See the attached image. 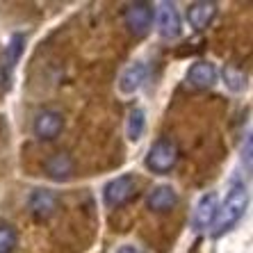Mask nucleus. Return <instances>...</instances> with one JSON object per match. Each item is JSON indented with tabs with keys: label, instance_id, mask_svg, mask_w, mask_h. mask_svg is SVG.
Here are the masks:
<instances>
[{
	"label": "nucleus",
	"instance_id": "obj_1",
	"mask_svg": "<svg viewBox=\"0 0 253 253\" xmlns=\"http://www.w3.org/2000/svg\"><path fill=\"white\" fill-rule=\"evenodd\" d=\"M249 208V189L244 183L240 180H233L226 192V199L224 203L219 206L217 210V219H214V230H212V237H221L224 233L233 230L237 224H240V219L244 217V212Z\"/></svg>",
	"mask_w": 253,
	"mask_h": 253
},
{
	"label": "nucleus",
	"instance_id": "obj_2",
	"mask_svg": "<svg viewBox=\"0 0 253 253\" xmlns=\"http://www.w3.org/2000/svg\"><path fill=\"white\" fill-rule=\"evenodd\" d=\"M178 158H180V151H178L176 141L167 139V137H160V139H155L153 144H151L144 162H146L148 171L165 176V173H169V171L178 165Z\"/></svg>",
	"mask_w": 253,
	"mask_h": 253
},
{
	"label": "nucleus",
	"instance_id": "obj_3",
	"mask_svg": "<svg viewBox=\"0 0 253 253\" xmlns=\"http://www.w3.org/2000/svg\"><path fill=\"white\" fill-rule=\"evenodd\" d=\"M137 189H139V183H137V178L132 173H124V176H117L112 178L110 183L103 187V201H105L107 208H124L126 203L137 196Z\"/></svg>",
	"mask_w": 253,
	"mask_h": 253
},
{
	"label": "nucleus",
	"instance_id": "obj_4",
	"mask_svg": "<svg viewBox=\"0 0 253 253\" xmlns=\"http://www.w3.org/2000/svg\"><path fill=\"white\" fill-rule=\"evenodd\" d=\"M153 16H155V9L151 2H144V0H139V2H130L128 7H126L124 12V21H126V28L132 32L135 37H144L151 30V25H153Z\"/></svg>",
	"mask_w": 253,
	"mask_h": 253
},
{
	"label": "nucleus",
	"instance_id": "obj_5",
	"mask_svg": "<svg viewBox=\"0 0 253 253\" xmlns=\"http://www.w3.org/2000/svg\"><path fill=\"white\" fill-rule=\"evenodd\" d=\"M155 16H158V30L165 39H178L183 35V21H180V14H178L176 2H160L158 9H155Z\"/></svg>",
	"mask_w": 253,
	"mask_h": 253
},
{
	"label": "nucleus",
	"instance_id": "obj_6",
	"mask_svg": "<svg viewBox=\"0 0 253 253\" xmlns=\"http://www.w3.org/2000/svg\"><path fill=\"white\" fill-rule=\"evenodd\" d=\"M217 210H219V201H217V194H203L199 199L194 208V214H192V228L196 233H203V230L212 228L214 219H217Z\"/></svg>",
	"mask_w": 253,
	"mask_h": 253
},
{
	"label": "nucleus",
	"instance_id": "obj_7",
	"mask_svg": "<svg viewBox=\"0 0 253 253\" xmlns=\"http://www.w3.org/2000/svg\"><path fill=\"white\" fill-rule=\"evenodd\" d=\"M148 78V66L144 62H130L124 71H121V76H119V91L124 96H132L137 94L141 89V84L146 83Z\"/></svg>",
	"mask_w": 253,
	"mask_h": 253
},
{
	"label": "nucleus",
	"instance_id": "obj_8",
	"mask_svg": "<svg viewBox=\"0 0 253 253\" xmlns=\"http://www.w3.org/2000/svg\"><path fill=\"white\" fill-rule=\"evenodd\" d=\"M32 130H35V135L39 139H55V137L64 130V117L55 110H43L35 117V124H32Z\"/></svg>",
	"mask_w": 253,
	"mask_h": 253
},
{
	"label": "nucleus",
	"instance_id": "obj_9",
	"mask_svg": "<svg viewBox=\"0 0 253 253\" xmlns=\"http://www.w3.org/2000/svg\"><path fill=\"white\" fill-rule=\"evenodd\" d=\"M217 12H219L217 2H212V0H196V2H192L187 9V21L192 28L201 32V30H206L208 25L214 21Z\"/></svg>",
	"mask_w": 253,
	"mask_h": 253
},
{
	"label": "nucleus",
	"instance_id": "obj_10",
	"mask_svg": "<svg viewBox=\"0 0 253 253\" xmlns=\"http://www.w3.org/2000/svg\"><path fill=\"white\" fill-rule=\"evenodd\" d=\"M217 66L212 62H194L187 71V83L194 89H210L212 84L217 83Z\"/></svg>",
	"mask_w": 253,
	"mask_h": 253
},
{
	"label": "nucleus",
	"instance_id": "obj_11",
	"mask_svg": "<svg viewBox=\"0 0 253 253\" xmlns=\"http://www.w3.org/2000/svg\"><path fill=\"white\" fill-rule=\"evenodd\" d=\"M28 206L37 219H48V217H53L55 210H57V196L50 189H35L30 194Z\"/></svg>",
	"mask_w": 253,
	"mask_h": 253
},
{
	"label": "nucleus",
	"instance_id": "obj_12",
	"mask_svg": "<svg viewBox=\"0 0 253 253\" xmlns=\"http://www.w3.org/2000/svg\"><path fill=\"white\" fill-rule=\"evenodd\" d=\"M178 206V192L171 185H158L148 194V208L153 212H171Z\"/></svg>",
	"mask_w": 253,
	"mask_h": 253
},
{
	"label": "nucleus",
	"instance_id": "obj_13",
	"mask_svg": "<svg viewBox=\"0 0 253 253\" xmlns=\"http://www.w3.org/2000/svg\"><path fill=\"white\" fill-rule=\"evenodd\" d=\"M73 160L69 158L66 153H55L50 155V158L46 160V165H43V169H46V176L53 178V180H69L71 173H73Z\"/></svg>",
	"mask_w": 253,
	"mask_h": 253
},
{
	"label": "nucleus",
	"instance_id": "obj_14",
	"mask_svg": "<svg viewBox=\"0 0 253 253\" xmlns=\"http://www.w3.org/2000/svg\"><path fill=\"white\" fill-rule=\"evenodd\" d=\"M144 128H146V114L141 107H132L128 112V126H126V132H128V139L135 144L141 139L144 135Z\"/></svg>",
	"mask_w": 253,
	"mask_h": 253
},
{
	"label": "nucleus",
	"instance_id": "obj_15",
	"mask_svg": "<svg viewBox=\"0 0 253 253\" xmlns=\"http://www.w3.org/2000/svg\"><path fill=\"white\" fill-rule=\"evenodd\" d=\"M224 83L230 91L240 94V91L247 89V73L242 69H237L235 64H226L224 66Z\"/></svg>",
	"mask_w": 253,
	"mask_h": 253
},
{
	"label": "nucleus",
	"instance_id": "obj_16",
	"mask_svg": "<svg viewBox=\"0 0 253 253\" xmlns=\"http://www.w3.org/2000/svg\"><path fill=\"white\" fill-rule=\"evenodd\" d=\"M16 242H18V235L14 230V226L0 224V253H12L16 249Z\"/></svg>",
	"mask_w": 253,
	"mask_h": 253
},
{
	"label": "nucleus",
	"instance_id": "obj_17",
	"mask_svg": "<svg viewBox=\"0 0 253 253\" xmlns=\"http://www.w3.org/2000/svg\"><path fill=\"white\" fill-rule=\"evenodd\" d=\"M242 160L247 162V171H251V137L244 141V151H242Z\"/></svg>",
	"mask_w": 253,
	"mask_h": 253
},
{
	"label": "nucleus",
	"instance_id": "obj_18",
	"mask_svg": "<svg viewBox=\"0 0 253 253\" xmlns=\"http://www.w3.org/2000/svg\"><path fill=\"white\" fill-rule=\"evenodd\" d=\"M117 253H146V251H141V249H137V247H130V244H126V247H121Z\"/></svg>",
	"mask_w": 253,
	"mask_h": 253
}]
</instances>
